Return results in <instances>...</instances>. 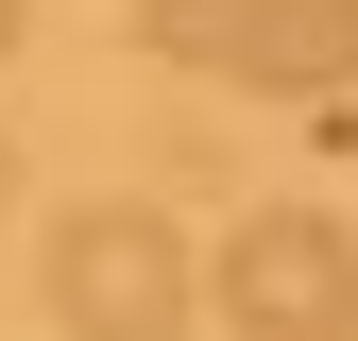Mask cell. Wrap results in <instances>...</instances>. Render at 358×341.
I'll return each instance as SVG.
<instances>
[{"instance_id": "3", "label": "cell", "mask_w": 358, "mask_h": 341, "mask_svg": "<svg viewBox=\"0 0 358 341\" xmlns=\"http://www.w3.org/2000/svg\"><path fill=\"white\" fill-rule=\"evenodd\" d=\"M239 85H290V103L358 85V0H256V34H239Z\"/></svg>"}, {"instance_id": "5", "label": "cell", "mask_w": 358, "mask_h": 341, "mask_svg": "<svg viewBox=\"0 0 358 341\" xmlns=\"http://www.w3.org/2000/svg\"><path fill=\"white\" fill-rule=\"evenodd\" d=\"M0 52H17V0H0Z\"/></svg>"}, {"instance_id": "4", "label": "cell", "mask_w": 358, "mask_h": 341, "mask_svg": "<svg viewBox=\"0 0 358 341\" xmlns=\"http://www.w3.org/2000/svg\"><path fill=\"white\" fill-rule=\"evenodd\" d=\"M137 34H154V68H239L256 0H137Z\"/></svg>"}, {"instance_id": "1", "label": "cell", "mask_w": 358, "mask_h": 341, "mask_svg": "<svg viewBox=\"0 0 358 341\" xmlns=\"http://www.w3.org/2000/svg\"><path fill=\"white\" fill-rule=\"evenodd\" d=\"M188 307H205V256L154 205H69L52 222V324L69 341H171Z\"/></svg>"}, {"instance_id": "2", "label": "cell", "mask_w": 358, "mask_h": 341, "mask_svg": "<svg viewBox=\"0 0 358 341\" xmlns=\"http://www.w3.org/2000/svg\"><path fill=\"white\" fill-rule=\"evenodd\" d=\"M205 307L256 324V341H341L358 324V239L324 222V205H256V222L205 256Z\"/></svg>"}]
</instances>
